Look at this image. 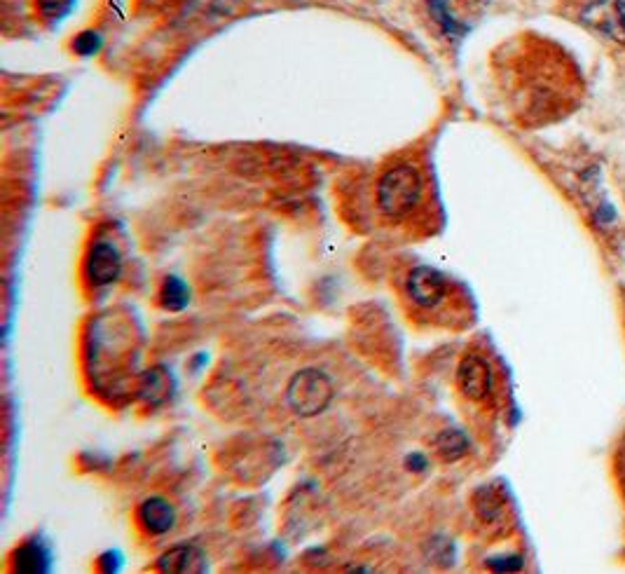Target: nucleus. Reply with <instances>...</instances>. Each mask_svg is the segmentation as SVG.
Returning <instances> with one entry per match:
<instances>
[{
	"mask_svg": "<svg viewBox=\"0 0 625 574\" xmlns=\"http://www.w3.org/2000/svg\"><path fill=\"white\" fill-rule=\"evenodd\" d=\"M525 52L518 54L515 71L520 75V92L527 115L555 118L574 104L576 73L569 66L567 54L555 50L546 40H525Z\"/></svg>",
	"mask_w": 625,
	"mask_h": 574,
	"instance_id": "nucleus-1",
	"label": "nucleus"
},
{
	"mask_svg": "<svg viewBox=\"0 0 625 574\" xmlns=\"http://www.w3.org/2000/svg\"><path fill=\"white\" fill-rule=\"evenodd\" d=\"M422 200V176L412 164H396L377 183V204L389 218H403Z\"/></svg>",
	"mask_w": 625,
	"mask_h": 574,
	"instance_id": "nucleus-2",
	"label": "nucleus"
},
{
	"mask_svg": "<svg viewBox=\"0 0 625 574\" xmlns=\"http://www.w3.org/2000/svg\"><path fill=\"white\" fill-rule=\"evenodd\" d=\"M333 380L319 368L295 373L286 387V401L300 418H317L333 401Z\"/></svg>",
	"mask_w": 625,
	"mask_h": 574,
	"instance_id": "nucleus-3",
	"label": "nucleus"
},
{
	"mask_svg": "<svg viewBox=\"0 0 625 574\" xmlns=\"http://www.w3.org/2000/svg\"><path fill=\"white\" fill-rule=\"evenodd\" d=\"M581 22L600 38L625 47V0H590Z\"/></svg>",
	"mask_w": 625,
	"mask_h": 574,
	"instance_id": "nucleus-4",
	"label": "nucleus"
},
{
	"mask_svg": "<svg viewBox=\"0 0 625 574\" xmlns=\"http://www.w3.org/2000/svg\"><path fill=\"white\" fill-rule=\"evenodd\" d=\"M445 293H448V279L436 268L420 265L408 275V296L422 310L436 307L445 298Z\"/></svg>",
	"mask_w": 625,
	"mask_h": 574,
	"instance_id": "nucleus-5",
	"label": "nucleus"
},
{
	"mask_svg": "<svg viewBox=\"0 0 625 574\" xmlns=\"http://www.w3.org/2000/svg\"><path fill=\"white\" fill-rule=\"evenodd\" d=\"M459 389L473 401H483L492 392V368L478 354H466L457 368Z\"/></svg>",
	"mask_w": 625,
	"mask_h": 574,
	"instance_id": "nucleus-6",
	"label": "nucleus"
},
{
	"mask_svg": "<svg viewBox=\"0 0 625 574\" xmlns=\"http://www.w3.org/2000/svg\"><path fill=\"white\" fill-rule=\"evenodd\" d=\"M122 275L120 251L113 244H96L87 256V277L94 286L115 284Z\"/></svg>",
	"mask_w": 625,
	"mask_h": 574,
	"instance_id": "nucleus-7",
	"label": "nucleus"
},
{
	"mask_svg": "<svg viewBox=\"0 0 625 574\" xmlns=\"http://www.w3.org/2000/svg\"><path fill=\"white\" fill-rule=\"evenodd\" d=\"M157 570L167 572V574H197L206 572V556L197 546L181 544L174 546V549L164 551L160 558H157Z\"/></svg>",
	"mask_w": 625,
	"mask_h": 574,
	"instance_id": "nucleus-8",
	"label": "nucleus"
},
{
	"mask_svg": "<svg viewBox=\"0 0 625 574\" xmlns=\"http://www.w3.org/2000/svg\"><path fill=\"white\" fill-rule=\"evenodd\" d=\"M139 523L148 535H164L174 528L176 509L164 497H148L139 507Z\"/></svg>",
	"mask_w": 625,
	"mask_h": 574,
	"instance_id": "nucleus-9",
	"label": "nucleus"
},
{
	"mask_svg": "<svg viewBox=\"0 0 625 574\" xmlns=\"http://www.w3.org/2000/svg\"><path fill=\"white\" fill-rule=\"evenodd\" d=\"M12 563H15L17 572L43 574V572L50 570V565H52L50 546L40 542V539H31V542L22 544L15 551V556H12Z\"/></svg>",
	"mask_w": 625,
	"mask_h": 574,
	"instance_id": "nucleus-10",
	"label": "nucleus"
},
{
	"mask_svg": "<svg viewBox=\"0 0 625 574\" xmlns=\"http://www.w3.org/2000/svg\"><path fill=\"white\" fill-rule=\"evenodd\" d=\"M473 504H476L480 521H485V523L504 521V516H506L504 495H499V492L490 488V485H485V488H480L476 492V497H473Z\"/></svg>",
	"mask_w": 625,
	"mask_h": 574,
	"instance_id": "nucleus-11",
	"label": "nucleus"
},
{
	"mask_svg": "<svg viewBox=\"0 0 625 574\" xmlns=\"http://www.w3.org/2000/svg\"><path fill=\"white\" fill-rule=\"evenodd\" d=\"M139 394H141L146 401H150V403H162V401H167V399H169V394H171V378H169V373L164 371L162 366L150 368V371H148L146 375H141Z\"/></svg>",
	"mask_w": 625,
	"mask_h": 574,
	"instance_id": "nucleus-12",
	"label": "nucleus"
},
{
	"mask_svg": "<svg viewBox=\"0 0 625 574\" xmlns=\"http://www.w3.org/2000/svg\"><path fill=\"white\" fill-rule=\"evenodd\" d=\"M429 12L434 22L448 33V36H462L466 31V24L459 19L455 3L452 0H429Z\"/></svg>",
	"mask_w": 625,
	"mask_h": 574,
	"instance_id": "nucleus-13",
	"label": "nucleus"
},
{
	"mask_svg": "<svg viewBox=\"0 0 625 574\" xmlns=\"http://www.w3.org/2000/svg\"><path fill=\"white\" fill-rule=\"evenodd\" d=\"M434 448L445 462H455L459 457L466 455V450H469V439H466L459 429H445V432H441L434 439Z\"/></svg>",
	"mask_w": 625,
	"mask_h": 574,
	"instance_id": "nucleus-14",
	"label": "nucleus"
},
{
	"mask_svg": "<svg viewBox=\"0 0 625 574\" xmlns=\"http://www.w3.org/2000/svg\"><path fill=\"white\" fill-rule=\"evenodd\" d=\"M190 303V289L178 277H167L160 289V305L169 312H181Z\"/></svg>",
	"mask_w": 625,
	"mask_h": 574,
	"instance_id": "nucleus-15",
	"label": "nucleus"
},
{
	"mask_svg": "<svg viewBox=\"0 0 625 574\" xmlns=\"http://www.w3.org/2000/svg\"><path fill=\"white\" fill-rule=\"evenodd\" d=\"M73 50L78 52L80 57H94V54L101 50V38H99V33H94V31H82L80 36L75 38Z\"/></svg>",
	"mask_w": 625,
	"mask_h": 574,
	"instance_id": "nucleus-16",
	"label": "nucleus"
},
{
	"mask_svg": "<svg viewBox=\"0 0 625 574\" xmlns=\"http://www.w3.org/2000/svg\"><path fill=\"white\" fill-rule=\"evenodd\" d=\"M38 8L45 19H61L71 8V0H38Z\"/></svg>",
	"mask_w": 625,
	"mask_h": 574,
	"instance_id": "nucleus-17",
	"label": "nucleus"
},
{
	"mask_svg": "<svg viewBox=\"0 0 625 574\" xmlns=\"http://www.w3.org/2000/svg\"><path fill=\"white\" fill-rule=\"evenodd\" d=\"M487 567L492 570H520L523 567V558L520 556H504V558H490Z\"/></svg>",
	"mask_w": 625,
	"mask_h": 574,
	"instance_id": "nucleus-18",
	"label": "nucleus"
},
{
	"mask_svg": "<svg viewBox=\"0 0 625 574\" xmlns=\"http://www.w3.org/2000/svg\"><path fill=\"white\" fill-rule=\"evenodd\" d=\"M408 467H412L415 471H424V469H427V457H424V455H410L408 457Z\"/></svg>",
	"mask_w": 625,
	"mask_h": 574,
	"instance_id": "nucleus-19",
	"label": "nucleus"
},
{
	"mask_svg": "<svg viewBox=\"0 0 625 574\" xmlns=\"http://www.w3.org/2000/svg\"><path fill=\"white\" fill-rule=\"evenodd\" d=\"M623 474H625V469H623Z\"/></svg>",
	"mask_w": 625,
	"mask_h": 574,
	"instance_id": "nucleus-20",
	"label": "nucleus"
},
{
	"mask_svg": "<svg viewBox=\"0 0 625 574\" xmlns=\"http://www.w3.org/2000/svg\"><path fill=\"white\" fill-rule=\"evenodd\" d=\"M160 3H162V0H160Z\"/></svg>",
	"mask_w": 625,
	"mask_h": 574,
	"instance_id": "nucleus-21",
	"label": "nucleus"
}]
</instances>
